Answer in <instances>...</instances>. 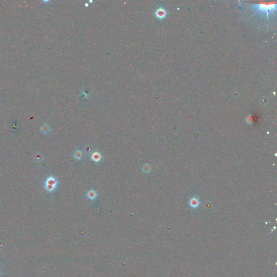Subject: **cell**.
I'll use <instances>...</instances> for the list:
<instances>
[{
    "label": "cell",
    "mask_w": 277,
    "mask_h": 277,
    "mask_svg": "<svg viewBox=\"0 0 277 277\" xmlns=\"http://www.w3.org/2000/svg\"><path fill=\"white\" fill-rule=\"evenodd\" d=\"M83 156V153L81 151H76L74 154V157L77 160H81Z\"/></svg>",
    "instance_id": "8992f818"
},
{
    "label": "cell",
    "mask_w": 277,
    "mask_h": 277,
    "mask_svg": "<svg viewBox=\"0 0 277 277\" xmlns=\"http://www.w3.org/2000/svg\"><path fill=\"white\" fill-rule=\"evenodd\" d=\"M101 158H102V157H101V155L100 154V153H99L97 152H94L93 154H92V155L91 156V160L94 161V162H96V163L100 161L101 160Z\"/></svg>",
    "instance_id": "3957f363"
},
{
    "label": "cell",
    "mask_w": 277,
    "mask_h": 277,
    "mask_svg": "<svg viewBox=\"0 0 277 277\" xmlns=\"http://www.w3.org/2000/svg\"><path fill=\"white\" fill-rule=\"evenodd\" d=\"M85 151H86V153H91L92 152V151H93V149L91 148V147H90V146H88L87 147H86V148H85Z\"/></svg>",
    "instance_id": "30bf717a"
},
{
    "label": "cell",
    "mask_w": 277,
    "mask_h": 277,
    "mask_svg": "<svg viewBox=\"0 0 277 277\" xmlns=\"http://www.w3.org/2000/svg\"><path fill=\"white\" fill-rule=\"evenodd\" d=\"M198 204H199L198 200L195 198L192 199L191 200V202H190V205H191L192 207H195L198 206Z\"/></svg>",
    "instance_id": "9c48e42d"
},
{
    "label": "cell",
    "mask_w": 277,
    "mask_h": 277,
    "mask_svg": "<svg viewBox=\"0 0 277 277\" xmlns=\"http://www.w3.org/2000/svg\"><path fill=\"white\" fill-rule=\"evenodd\" d=\"M58 183V181L53 176H49L45 180L44 186L45 189L49 192H53L55 190Z\"/></svg>",
    "instance_id": "7a4b0ae2"
},
{
    "label": "cell",
    "mask_w": 277,
    "mask_h": 277,
    "mask_svg": "<svg viewBox=\"0 0 277 277\" xmlns=\"http://www.w3.org/2000/svg\"><path fill=\"white\" fill-rule=\"evenodd\" d=\"M50 127L47 124H44L41 127L42 132L44 134H48L50 132Z\"/></svg>",
    "instance_id": "52a82bcc"
},
{
    "label": "cell",
    "mask_w": 277,
    "mask_h": 277,
    "mask_svg": "<svg viewBox=\"0 0 277 277\" xmlns=\"http://www.w3.org/2000/svg\"><path fill=\"white\" fill-rule=\"evenodd\" d=\"M252 6L253 7V8L257 11L266 12L267 14V18H268V13L270 12V10L276 9V4H253Z\"/></svg>",
    "instance_id": "6da1fadb"
},
{
    "label": "cell",
    "mask_w": 277,
    "mask_h": 277,
    "mask_svg": "<svg viewBox=\"0 0 277 277\" xmlns=\"http://www.w3.org/2000/svg\"><path fill=\"white\" fill-rule=\"evenodd\" d=\"M151 169H152L151 166L149 164H146L145 165H143V166L142 167V171L145 173H149L151 172Z\"/></svg>",
    "instance_id": "ba28073f"
},
{
    "label": "cell",
    "mask_w": 277,
    "mask_h": 277,
    "mask_svg": "<svg viewBox=\"0 0 277 277\" xmlns=\"http://www.w3.org/2000/svg\"><path fill=\"white\" fill-rule=\"evenodd\" d=\"M96 196H97V193H96V192L94 190L91 189L89 192H88L87 197L89 199L94 200V199H95L96 198Z\"/></svg>",
    "instance_id": "5b68a950"
},
{
    "label": "cell",
    "mask_w": 277,
    "mask_h": 277,
    "mask_svg": "<svg viewBox=\"0 0 277 277\" xmlns=\"http://www.w3.org/2000/svg\"><path fill=\"white\" fill-rule=\"evenodd\" d=\"M156 16L159 19H163L166 15V11L163 8H159L156 11Z\"/></svg>",
    "instance_id": "277c9868"
}]
</instances>
